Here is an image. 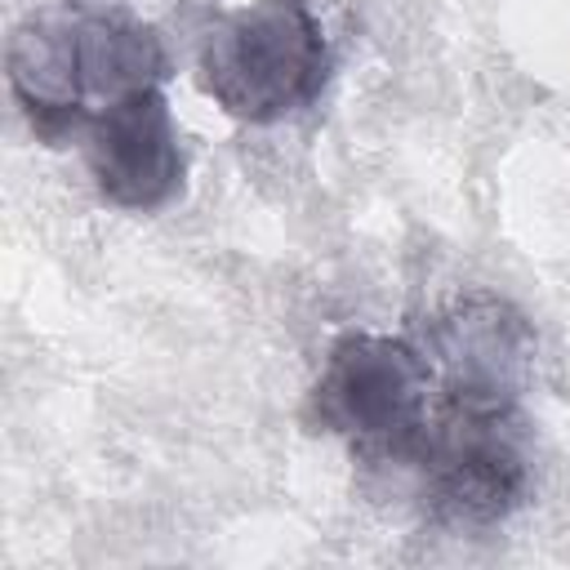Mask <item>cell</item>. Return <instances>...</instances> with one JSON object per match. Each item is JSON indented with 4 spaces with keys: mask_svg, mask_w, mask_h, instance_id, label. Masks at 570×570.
<instances>
[{
    "mask_svg": "<svg viewBox=\"0 0 570 570\" xmlns=\"http://www.w3.org/2000/svg\"><path fill=\"white\" fill-rule=\"evenodd\" d=\"M330 76V45L307 0H249L223 13L196 53L200 89L245 125L307 107Z\"/></svg>",
    "mask_w": 570,
    "mask_h": 570,
    "instance_id": "1",
    "label": "cell"
},
{
    "mask_svg": "<svg viewBox=\"0 0 570 570\" xmlns=\"http://www.w3.org/2000/svg\"><path fill=\"white\" fill-rule=\"evenodd\" d=\"M432 392V361L410 338L343 334L325 352V370L312 387V419L365 454L414 459Z\"/></svg>",
    "mask_w": 570,
    "mask_h": 570,
    "instance_id": "2",
    "label": "cell"
},
{
    "mask_svg": "<svg viewBox=\"0 0 570 570\" xmlns=\"http://www.w3.org/2000/svg\"><path fill=\"white\" fill-rule=\"evenodd\" d=\"M428 361L450 414L503 419L530 383L534 334L512 303L468 294L432 321Z\"/></svg>",
    "mask_w": 570,
    "mask_h": 570,
    "instance_id": "3",
    "label": "cell"
},
{
    "mask_svg": "<svg viewBox=\"0 0 570 570\" xmlns=\"http://www.w3.org/2000/svg\"><path fill=\"white\" fill-rule=\"evenodd\" d=\"M414 463L423 468V499L441 521L494 525L530 490V468L503 419L450 414L423 432Z\"/></svg>",
    "mask_w": 570,
    "mask_h": 570,
    "instance_id": "4",
    "label": "cell"
},
{
    "mask_svg": "<svg viewBox=\"0 0 570 570\" xmlns=\"http://www.w3.org/2000/svg\"><path fill=\"white\" fill-rule=\"evenodd\" d=\"M80 138L89 178L107 205L147 214L178 196L183 142L160 85L98 107Z\"/></svg>",
    "mask_w": 570,
    "mask_h": 570,
    "instance_id": "5",
    "label": "cell"
},
{
    "mask_svg": "<svg viewBox=\"0 0 570 570\" xmlns=\"http://www.w3.org/2000/svg\"><path fill=\"white\" fill-rule=\"evenodd\" d=\"M9 89L40 138L85 134L94 111L80 89L76 13H36L9 36Z\"/></svg>",
    "mask_w": 570,
    "mask_h": 570,
    "instance_id": "6",
    "label": "cell"
},
{
    "mask_svg": "<svg viewBox=\"0 0 570 570\" xmlns=\"http://www.w3.org/2000/svg\"><path fill=\"white\" fill-rule=\"evenodd\" d=\"M76 62H80V89L89 111L125 94L151 89L169 71L160 36L120 9L76 13Z\"/></svg>",
    "mask_w": 570,
    "mask_h": 570,
    "instance_id": "7",
    "label": "cell"
}]
</instances>
